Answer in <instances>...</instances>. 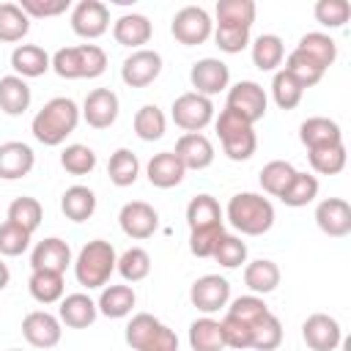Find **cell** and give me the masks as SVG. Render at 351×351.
Instances as JSON below:
<instances>
[{
    "label": "cell",
    "instance_id": "1",
    "mask_svg": "<svg viewBox=\"0 0 351 351\" xmlns=\"http://www.w3.org/2000/svg\"><path fill=\"white\" fill-rule=\"evenodd\" d=\"M80 118H82V115H80V107H77L74 99H69V96H55V99H49V101L33 115L30 132H33V137H36L41 145L55 148V145H63V143H66V137L77 129Z\"/></svg>",
    "mask_w": 351,
    "mask_h": 351
},
{
    "label": "cell",
    "instance_id": "2",
    "mask_svg": "<svg viewBox=\"0 0 351 351\" xmlns=\"http://www.w3.org/2000/svg\"><path fill=\"white\" fill-rule=\"evenodd\" d=\"M225 217L241 236H263L274 225V206L258 192H239L228 200Z\"/></svg>",
    "mask_w": 351,
    "mask_h": 351
},
{
    "label": "cell",
    "instance_id": "3",
    "mask_svg": "<svg viewBox=\"0 0 351 351\" xmlns=\"http://www.w3.org/2000/svg\"><path fill=\"white\" fill-rule=\"evenodd\" d=\"M115 263H118L115 247L104 239H93L77 252L71 266H74L77 282L90 291V288H104L110 282V274L115 271Z\"/></svg>",
    "mask_w": 351,
    "mask_h": 351
},
{
    "label": "cell",
    "instance_id": "4",
    "mask_svg": "<svg viewBox=\"0 0 351 351\" xmlns=\"http://www.w3.org/2000/svg\"><path fill=\"white\" fill-rule=\"evenodd\" d=\"M107 69V52L99 44L63 47L52 55V71L63 80H93Z\"/></svg>",
    "mask_w": 351,
    "mask_h": 351
},
{
    "label": "cell",
    "instance_id": "5",
    "mask_svg": "<svg viewBox=\"0 0 351 351\" xmlns=\"http://www.w3.org/2000/svg\"><path fill=\"white\" fill-rule=\"evenodd\" d=\"M123 337L134 351H178L176 332L151 313H134Z\"/></svg>",
    "mask_w": 351,
    "mask_h": 351
},
{
    "label": "cell",
    "instance_id": "6",
    "mask_svg": "<svg viewBox=\"0 0 351 351\" xmlns=\"http://www.w3.org/2000/svg\"><path fill=\"white\" fill-rule=\"evenodd\" d=\"M214 129H217V137H219L222 151H225L228 159H233V162H247V159L255 154V148H258L255 129H252L244 118H239L236 112H230L228 107L217 115Z\"/></svg>",
    "mask_w": 351,
    "mask_h": 351
},
{
    "label": "cell",
    "instance_id": "7",
    "mask_svg": "<svg viewBox=\"0 0 351 351\" xmlns=\"http://www.w3.org/2000/svg\"><path fill=\"white\" fill-rule=\"evenodd\" d=\"M170 33H173V38L178 44L197 47V44H203V41L211 38L214 22H211V16H208L206 8H200V5H184V8L176 11V16L170 22Z\"/></svg>",
    "mask_w": 351,
    "mask_h": 351
},
{
    "label": "cell",
    "instance_id": "8",
    "mask_svg": "<svg viewBox=\"0 0 351 351\" xmlns=\"http://www.w3.org/2000/svg\"><path fill=\"white\" fill-rule=\"evenodd\" d=\"M170 115H173V123L178 129H184V134L203 132L214 121V101L208 96H200V93L189 90V93H181L173 101Z\"/></svg>",
    "mask_w": 351,
    "mask_h": 351
},
{
    "label": "cell",
    "instance_id": "9",
    "mask_svg": "<svg viewBox=\"0 0 351 351\" xmlns=\"http://www.w3.org/2000/svg\"><path fill=\"white\" fill-rule=\"evenodd\" d=\"M266 104H269L266 90L258 82H252V80H241V82H236V85L228 88L225 107L230 112H236L239 118H244L250 126H255L266 115Z\"/></svg>",
    "mask_w": 351,
    "mask_h": 351
},
{
    "label": "cell",
    "instance_id": "10",
    "mask_svg": "<svg viewBox=\"0 0 351 351\" xmlns=\"http://www.w3.org/2000/svg\"><path fill=\"white\" fill-rule=\"evenodd\" d=\"M189 82H192L195 93L211 99V96L228 90V85H230V69L219 58H200L189 69Z\"/></svg>",
    "mask_w": 351,
    "mask_h": 351
},
{
    "label": "cell",
    "instance_id": "11",
    "mask_svg": "<svg viewBox=\"0 0 351 351\" xmlns=\"http://www.w3.org/2000/svg\"><path fill=\"white\" fill-rule=\"evenodd\" d=\"M189 302H192L200 313H206V315L219 313V310L228 307V302H230V282H228L225 277H219V274H203V277H197V280L192 282V288H189Z\"/></svg>",
    "mask_w": 351,
    "mask_h": 351
},
{
    "label": "cell",
    "instance_id": "12",
    "mask_svg": "<svg viewBox=\"0 0 351 351\" xmlns=\"http://www.w3.org/2000/svg\"><path fill=\"white\" fill-rule=\"evenodd\" d=\"M118 225H121V230H123L129 239L143 241V239H151V236L156 233V228H159V214H156V208H154L151 203H145V200H129V203H123V208H121V214H118Z\"/></svg>",
    "mask_w": 351,
    "mask_h": 351
},
{
    "label": "cell",
    "instance_id": "13",
    "mask_svg": "<svg viewBox=\"0 0 351 351\" xmlns=\"http://www.w3.org/2000/svg\"><path fill=\"white\" fill-rule=\"evenodd\" d=\"M110 27V8L101 0H80L71 8V30L80 38H99Z\"/></svg>",
    "mask_w": 351,
    "mask_h": 351
},
{
    "label": "cell",
    "instance_id": "14",
    "mask_svg": "<svg viewBox=\"0 0 351 351\" xmlns=\"http://www.w3.org/2000/svg\"><path fill=\"white\" fill-rule=\"evenodd\" d=\"M162 74V55L156 49H134L121 63V80L129 88H145Z\"/></svg>",
    "mask_w": 351,
    "mask_h": 351
},
{
    "label": "cell",
    "instance_id": "15",
    "mask_svg": "<svg viewBox=\"0 0 351 351\" xmlns=\"http://www.w3.org/2000/svg\"><path fill=\"white\" fill-rule=\"evenodd\" d=\"M118 112H121V101H118L115 90H110V88H93L85 96L82 110H80L85 123L93 129H110L118 121Z\"/></svg>",
    "mask_w": 351,
    "mask_h": 351
},
{
    "label": "cell",
    "instance_id": "16",
    "mask_svg": "<svg viewBox=\"0 0 351 351\" xmlns=\"http://www.w3.org/2000/svg\"><path fill=\"white\" fill-rule=\"evenodd\" d=\"M60 335H63L60 318L47 310H33L22 318V337L33 348H55L60 343Z\"/></svg>",
    "mask_w": 351,
    "mask_h": 351
},
{
    "label": "cell",
    "instance_id": "17",
    "mask_svg": "<svg viewBox=\"0 0 351 351\" xmlns=\"http://www.w3.org/2000/svg\"><path fill=\"white\" fill-rule=\"evenodd\" d=\"M302 340L313 351H335L343 343V329H340L337 318H332L326 313H313L302 324Z\"/></svg>",
    "mask_w": 351,
    "mask_h": 351
},
{
    "label": "cell",
    "instance_id": "18",
    "mask_svg": "<svg viewBox=\"0 0 351 351\" xmlns=\"http://www.w3.org/2000/svg\"><path fill=\"white\" fill-rule=\"evenodd\" d=\"M315 225L321 233L332 239H343L351 233V206L343 197H326L315 206Z\"/></svg>",
    "mask_w": 351,
    "mask_h": 351
},
{
    "label": "cell",
    "instance_id": "19",
    "mask_svg": "<svg viewBox=\"0 0 351 351\" xmlns=\"http://www.w3.org/2000/svg\"><path fill=\"white\" fill-rule=\"evenodd\" d=\"M71 263H74L71 261V247L58 236H49L44 241H38L30 252V269L33 271H58V274H63Z\"/></svg>",
    "mask_w": 351,
    "mask_h": 351
},
{
    "label": "cell",
    "instance_id": "20",
    "mask_svg": "<svg viewBox=\"0 0 351 351\" xmlns=\"http://www.w3.org/2000/svg\"><path fill=\"white\" fill-rule=\"evenodd\" d=\"M173 154L178 156V162L184 165V170H206L214 162V145H211V140L203 132L181 134Z\"/></svg>",
    "mask_w": 351,
    "mask_h": 351
},
{
    "label": "cell",
    "instance_id": "21",
    "mask_svg": "<svg viewBox=\"0 0 351 351\" xmlns=\"http://www.w3.org/2000/svg\"><path fill=\"white\" fill-rule=\"evenodd\" d=\"M36 165V154L27 143L22 140H8L0 143V178L5 181H16L25 178Z\"/></svg>",
    "mask_w": 351,
    "mask_h": 351
},
{
    "label": "cell",
    "instance_id": "22",
    "mask_svg": "<svg viewBox=\"0 0 351 351\" xmlns=\"http://www.w3.org/2000/svg\"><path fill=\"white\" fill-rule=\"evenodd\" d=\"M145 176H148L151 186H156V189H173V186H178L184 181L186 170H184V165L178 162V156L173 151H162V154H154L148 159Z\"/></svg>",
    "mask_w": 351,
    "mask_h": 351
},
{
    "label": "cell",
    "instance_id": "23",
    "mask_svg": "<svg viewBox=\"0 0 351 351\" xmlns=\"http://www.w3.org/2000/svg\"><path fill=\"white\" fill-rule=\"evenodd\" d=\"M151 36H154V27L145 14H123L112 25V38L129 49H143V44H148Z\"/></svg>",
    "mask_w": 351,
    "mask_h": 351
},
{
    "label": "cell",
    "instance_id": "24",
    "mask_svg": "<svg viewBox=\"0 0 351 351\" xmlns=\"http://www.w3.org/2000/svg\"><path fill=\"white\" fill-rule=\"evenodd\" d=\"M11 69L22 80H33V77H41L52 69V58L38 44H19L11 52Z\"/></svg>",
    "mask_w": 351,
    "mask_h": 351
},
{
    "label": "cell",
    "instance_id": "25",
    "mask_svg": "<svg viewBox=\"0 0 351 351\" xmlns=\"http://www.w3.org/2000/svg\"><path fill=\"white\" fill-rule=\"evenodd\" d=\"M96 315H99V307L88 293H69L60 299L58 318L71 329H88L96 321Z\"/></svg>",
    "mask_w": 351,
    "mask_h": 351
},
{
    "label": "cell",
    "instance_id": "26",
    "mask_svg": "<svg viewBox=\"0 0 351 351\" xmlns=\"http://www.w3.org/2000/svg\"><path fill=\"white\" fill-rule=\"evenodd\" d=\"M299 140L307 151L313 148H324V145H335V143H343V132L337 126V121L332 118H324V115H313L307 121H302L299 126Z\"/></svg>",
    "mask_w": 351,
    "mask_h": 351
},
{
    "label": "cell",
    "instance_id": "27",
    "mask_svg": "<svg viewBox=\"0 0 351 351\" xmlns=\"http://www.w3.org/2000/svg\"><path fill=\"white\" fill-rule=\"evenodd\" d=\"M30 101H33V93H30V85L22 77H16V74L0 77V110L5 115H11V118L25 115Z\"/></svg>",
    "mask_w": 351,
    "mask_h": 351
},
{
    "label": "cell",
    "instance_id": "28",
    "mask_svg": "<svg viewBox=\"0 0 351 351\" xmlns=\"http://www.w3.org/2000/svg\"><path fill=\"white\" fill-rule=\"evenodd\" d=\"M134 304H137V296L132 285H104L96 299V307L104 318H126Z\"/></svg>",
    "mask_w": 351,
    "mask_h": 351
},
{
    "label": "cell",
    "instance_id": "29",
    "mask_svg": "<svg viewBox=\"0 0 351 351\" xmlns=\"http://www.w3.org/2000/svg\"><path fill=\"white\" fill-rule=\"evenodd\" d=\"M244 285L255 296H266L280 285V266L269 258H258L244 266Z\"/></svg>",
    "mask_w": 351,
    "mask_h": 351
},
{
    "label": "cell",
    "instance_id": "30",
    "mask_svg": "<svg viewBox=\"0 0 351 351\" xmlns=\"http://www.w3.org/2000/svg\"><path fill=\"white\" fill-rule=\"evenodd\" d=\"M60 211L66 214V219L71 222H85L93 217L96 211V195L90 186H82V184H74L63 192L60 197Z\"/></svg>",
    "mask_w": 351,
    "mask_h": 351
},
{
    "label": "cell",
    "instance_id": "31",
    "mask_svg": "<svg viewBox=\"0 0 351 351\" xmlns=\"http://www.w3.org/2000/svg\"><path fill=\"white\" fill-rule=\"evenodd\" d=\"M189 348L192 351H222L225 337H222V324L211 315L195 318L189 324Z\"/></svg>",
    "mask_w": 351,
    "mask_h": 351
},
{
    "label": "cell",
    "instance_id": "32",
    "mask_svg": "<svg viewBox=\"0 0 351 351\" xmlns=\"http://www.w3.org/2000/svg\"><path fill=\"white\" fill-rule=\"evenodd\" d=\"M250 55H252L255 69H261V71H277V66H282V60H285V44L274 33H261L252 41Z\"/></svg>",
    "mask_w": 351,
    "mask_h": 351
},
{
    "label": "cell",
    "instance_id": "33",
    "mask_svg": "<svg viewBox=\"0 0 351 351\" xmlns=\"http://www.w3.org/2000/svg\"><path fill=\"white\" fill-rule=\"evenodd\" d=\"M293 176H296V167H293L291 162H285V159H271V162H266V165L261 167L258 181H261V189H263L266 195L282 197V192L291 186Z\"/></svg>",
    "mask_w": 351,
    "mask_h": 351
},
{
    "label": "cell",
    "instance_id": "34",
    "mask_svg": "<svg viewBox=\"0 0 351 351\" xmlns=\"http://www.w3.org/2000/svg\"><path fill=\"white\" fill-rule=\"evenodd\" d=\"M304 90L307 88H313V85H318L321 82V77L326 74V69L321 66V63H315L310 55H304L302 49H291L288 52V58H285V66H282Z\"/></svg>",
    "mask_w": 351,
    "mask_h": 351
},
{
    "label": "cell",
    "instance_id": "35",
    "mask_svg": "<svg viewBox=\"0 0 351 351\" xmlns=\"http://www.w3.org/2000/svg\"><path fill=\"white\" fill-rule=\"evenodd\" d=\"M186 225H189V230L222 225V208H219L217 197H211L206 192L197 195V197H192L189 206H186Z\"/></svg>",
    "mask_w": 351,
    "mask_h": 351
},
{
    "label": "cell",
    "instance_id": "36",
    "mask_svg": "<svg viewBox=\"0 0 351 351\" xmlns=\"http://www.w3.org/2000/svg\"><path fill=\"white\" fill-rule=\"evenodd\" d=\"M27 291L38 304H55L63 299L66 282H63V274L58 271H30Z\"/></svg>",
    "mask_w": 351,
    "mask_h": 351
},
{
    "label": "cell",
    "instance_id": "37",
    "mask_svg": "<svg viewBox=\"0 0 351 351\" xmlns=\"http://www.w3.org/2000/svg\"><path fill=\"white\" fill-rule=\"evenodd\" d=\"M134 134L143 140V143H154V140H162L165 132H167V118L165 112L156 107V104H143L137 112H134Z\"/></svg>",
    "mask_w": 351,
    "mask_h": 351
},
{
    "label": "cell",
    "instance_id": "38",
    "mask_svg": "<svg viewBox=\"0 0 351 351\" xmlns=\"http://www.w3.org/2000/svg\"><path fill=\"white\" fill-rule=\"evenodd\" d=\"M30 16L19 8V3H0V41L16 44L27 36Z\"/></svg>",
    "mask_w": 351,
    "mask_h": 351
},
{
    "label": "cell",
    "instance_id": "39",
    "mask_svg": "<svg viewBox=\"0 0 351 351\" xmlns=\"http://www.w3.org/2000/svg\"><path fill=\"white\" fill-rule=\"evenodd\" d=\"M296 49H302L304 55H310L315 63H321L324 69H329L335 60H337V44L329 33H321V30H313V33H304L296 44Z\"/></svg>",
    "mask_w": 351,
    "mask_h": 351
},
{
    "label": "cell",
    "instance_id": "40",
    "mask_svg": "<svg viewBox=\"0 0 351 351\" xmlns=\"http://www.w3.org/2000/svg\"><path fill=\"white\" fill-rule=\"evenodd\" d=\"M107 176H110V181L115 184V186H132L134 181H137V176H140V159L129 151V148H118L112 156H110V162H107Z\"/></svg>",
    "mask_w": 351,
    "mask_h": 351
},
{
    "label": "cell",
    "instance_id": "41",
    "mask_svg": "<svg viewBox=\"0 0 351 351\" xmlns=\"http://www.w3.org/2000/svg\"><path fill=\"white\" fill-rule=\"evenodd\" d=\"M214 11H217V25L252 27V22H255V3L252 0H219Z\"/></svg>",
    "mask_w": 351,
    "mask_h": 351
},
{
    "label": "cell",
    "instance_id": "42",
    "mask_svg": "<svg viewBox=\"0 0 351 351\" xmlns=\"http://www.w3.org/2000/svg\"><path fill=\"white\" fill-rule=\"evenodd\" d=\"M307 159H310V167L318 176H337L346 167V145L335 143V145L313 148V151H307Z\"/></svg>",
    "mask_w": 351,
    "mask_h": 351
},
{
    "label": "cell",
    "instance_id": "43",
    "mask_svg": "<svg viewBox=\"0 0 351 351\" xmlns=\"http://www.w3.org/2000/svg\"><path fill=\"white\" fill-rule=\"evenodd\" d=\"M41 219H44V208H41V203L36 197L22 195V197H14L11 200V206H8V222L25 228L27 233H36L38 225H41Z\"/></svg>",
    "mask_w": 351,
    "mask_h": 351
},
{
    "label": "cell",
    "instance_id": "44",
    "mask_svg": "<svg viewBox=\"0 0 351 351\" xmlns=\"http://www.w3.org/2000/svg\"><path fill=\"white\" fill-rule=\"evenodd\" d=\"M115 271L126 280V282H140L151 274V255L143 247H129L126 252L118 255Z\"/></svg>",
    "mask_w": 351,
    "mask_h": 351
},
{
    "label": "cell",
    "instance_id": "45",
    "mask_svg": "<svg viewBox=\"0 0 351 351\" xmlns=\"http://www.w3.org/2000/svg\"><path fill=\"white\" fill-rule=\"evenodd\" d=\"M315 197H318V178H315L313 173H302V170H296L291 186L282 192L280 200H282L285 206H291V208H302V206L313 203Z\"/></svg>",
    "mask_w": 351,
    "mask_h": 351
},
{
    "label": "cell",
    "instance_id": "46",
    "mask_svg": "<svg viewBox=\"0 0 351 351\" xmlns=\"http://www.w3.org/2000/svg\"><path fill=\"white\" fill-rule=\"evenodd\" d=\"M271 96H274V104L280 110H293V107H299L304 88L285 69H280V71H274V80H271Z\"/></svg>",
    "mask_w": 351,
    "mask_h": 351
},
{
    "label": "cell",
    "instance_id": "47",
    "mask_svg": "<svg viewBox=\"0 0 351 351\" xmlns=\"http://www.w3.org/2000/svg\"><path fill=\"white\" fill-rule=\"evenodd\" d=\"M282 343V324L274 313H266L255 326H252V340L250 348L255 351H274Z\"/></svg>",
    "mask_w": 351,
    "mask_h": 351
},
{
    "label": "cell",
    "instance_id": "48",
    "mask_svg": "<svg viewBox=\"0 0 351 351\" xmlns=\"http://www.w3.org/2000/svg\"><path fill=\"white\" fill-rule=\"evenodd\" d=\"M60 167L71 176H88L96 167V154H93V148H88L82 143H71L60 154Z\"/></svg>",
    "mask_w": 351,
    "mask_h": 351
},
{
    "label": "cell",
    "instance_id": "49",
    "mask_svg": "<svg viewBox=\"0 0 351 351\" xmlns=\"http://www.w3.org/2000/svg\"><path fill=\"white\" fill-rule=\"evenodd\" d=\"M266 313H271V310H269V304H266L261 296H255V293L239 296V299L228 302V307H225V315L239 318V321H244V324H250V326H255Z\"/></svg>",
    "mask_w": 351,
    "mask_h": 351
},
{
    "label": "cell",
    "instance_id": "50",
    "mask_svg": "<svg viewBox=\"0 0 351 351\" xmlns=\"http://www.w3.org/2000/svg\"><path fill=\"white\" fill-rule=\"evenodd\" d=\"M211 258L225 269H239L241 263H247V244L233 233H222Z\"/></svg>",
    "mask_w": 351,
    "mask_h": 351
},
{
    "label": "cell",
    "instance_id": "51",
    "mask_svg": "<svg viewBox=\"0 0 351 351\" xmlns=\"http://www.w3.org/2000/svg\"><path fill=\"white\" fill-rule=\"evenodd\" d=\"M30 239H33V233H27L25 228L5 219L0 225V258H16V255L27 252Z\"/></svg>",
    "mask_w": 351,
    "mask_h": 351
},
{
    "label": "cell",
    "instance_id": "52",
    "mask_svg": "<svg viewBox=\"0 0 351 351\" xmlns=\"http://www.w3.org/2000/svg\"><path fill=\"white\" fill-rule=\"evenodd\" d=\"M313 14L324 27L335 30V27H343L351 19V3L348 0H318L313 5Z\"/></svg>",
    "mask_w": 351,
    "mask_h": 351
},
{
    "label": "cell",
    "instance_id": "53",
    "mask_svg": "<svg viewBox=\"0 0 351 351\" xmlns=\"http://www.w3.org/2000/svg\"><path fill=\"white\" fill-rule=\"evenodd\" d=\"M225 225H214V228H200V230H189V252L195 258H211L217 250V241L222 239Z\"/></svg>",
    "mask_w": 351,
    "mask_h": 351
},
{
    "label": "cell",
    "instance_id": "54",
    "mask_svg": "<svg viewBox=\"0 0 351 351\" xmlns=\"http://www.w3.org/2000/svg\"><path fill=\"white\" fill-rule=\"evenodd\" d=\"M211 36H214L217 47H219L222 52H228V55H236V52H241V49L250 44V27H228V25H217Z\"/></svg>",
    "mask_w": 351,
    "mask_h": 351
},
{
    "label": "cell",
    "instance_id": "55",
    "mask_svg": "<svg viewBox=\"0 0 351 351\" xmlns=\"http://www.w3.org/2000/svg\"><path fill=\"white\" fill-rule=\"evenodd\" d=\"M219 324H222L225 348H239V351L250 348V340H252V326L250 324H244L239 318H230V315H225Z\"/></svg>",
    "mask_w": 351,
    "mask_h": 351
},
{
    "label": "cell",
    "instance_id": "56",
    "mask_svg": "<svg viewBox=\"0 0 351 351\" xmlns=\"http://www.w3.org/2000/svg\"><path fill=\"white\" fill-rule=\"evenodd\" d=\"M19 8L30 19H49L66 14L71 8V0H19Z\"/></svg>",
    "mask_w": 351,
    "mask_h": 351
},
{
    "label": "cell",
    "instance_id": "57",
    "mask_svg": "<svg viewBox=\"0 0 351 351\" xmlns=\"http://www.w3.org/2000/svg\"><path fill=\"white\" fill-rule=\"evenodd\" d=\"M8 282H11V271H8V263L0 258V291H3Z\"/></svg>",
    "mask_w": 351,
    "mask_h": 351
},
{
    "label": "cell",
    "instance_id": "58",
    "mask_svg": "<svg viewBox=\"0 0 351 351\" xmlns=\"http://www.w3.org/2000/svg\"><path fill=\"white\" fill-rule=\"evenodd\" d=\"M8 351H22V348H8Z\"/></svg>",
    "mask_w": 351,
    "mask_h": 351
}]
</instances>
